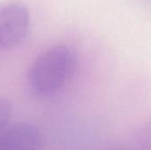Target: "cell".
<instances>
[{
  "label": "cell",
  "instance_id": "1",
  "mask_svg": "<svg viewBox=\"0 0 151 150\" xmlns=\"http://www.w3.org/2000/svg\"><path fill=\"white\" fill-rule=\"evenodd\" d=\"M76 65L77 55L73 47L65 44L51 47L28 70L27 80L30 91L40 97L55 95L72 77Z\"/></svg>",
  "mask_w": 151,
  "mask_h": 150
},
{
  "label": "cell",
  "instance_id": "4",
  "mask_svg": "<svg viewBox=\"0 0 151 150\" xmlns=\"http://www.w3.org/2000/svg\"><path fill=\"white\" fill-rule=\"evenodd\" d=\"M12 115V104L5 99L0 97V133L9 125Z\"/></svg>",
  "mask_w": 151,
  "mask_h": 150
},
{
  "label": "cell",
  "instance_id": "2",
  "mask_svg": "<svg viewBox=\"0 0 151 150\" xmlns=\"http://www.w3.org/2000/svg\"><path fill=\"white\" fill-rule=\"evenodd\" d=\"M30 25L27 7L21 2H9L0 5V49L9 50L26 38Z\"/></svg>",
  "mask_w": 151,
  "mask_h": 150
},
{
  "label": "cell",
  "instance_id": "5",
  "mask_svg": "<svg viewBox=\"0 0 151 150\" xmlns=\"http://www.w3.org/2000/svg\"><path fill=\"white\" fill-rule=\"evenodd\" d=\"M112 150H129V149H125V148H115V149H113Z\"/></svg>",
  "mask_w": 151,
  "mask_h": 150
},
{
  "label": "cell",
  "instance_id": "3",
  "mask_svg": "<svg viewBox=\"0 0 151 150\" xmlns=\"http://www.w3.org/2000/svg\"><path fill=\"white\" fill-rule=\"evenodd\" d=\"M39 129L26 122L8 125L0 133V150H41Z\"/></svg>",
  "mask_w": 151,
  "mask_h": 150
}]
</instances>
